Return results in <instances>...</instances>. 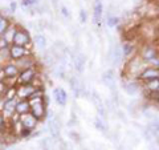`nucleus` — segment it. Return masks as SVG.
I'll return each instance as SVG.
<instances>
[{"mask_svg":"<svg viewBox=\"0 0 159 150\" xmlns=\"http://www.w3.org/2000/svg\"><path fill=\"white\" fill-rule=\"evenodd\" d=\"M31 43V37L26 31L24 29H16L15 35H13V39H12V44L13 45H17V47H26L28 44Z\"/></svg>","mask_w":159,"mask_h":150,"instance_id":"nucleus-1","label":"nucleus"},{"mask_svg":"<svg viewBox=\"0 0 159 150\" xmlns=\"http://www.w3.org/2000/svg\"><path fill=\"white\" fill-rule=\"evenodd\" d=\"M47 125L49 129V133L53 138L60 140V120L56 116H53L52 113H49V117L47 120Z\"/></svg>","mask_w":159,"mask_h":150,"instance_id":"nucleus-2","label":"nucleus"},{"mask_svg":"<svg viewBox=\"0 0 159 150\" xmlns=\"http://www.w3.org/2000/svg\"><path fill=\"white\" fill-rule=\"evenodd\" d=\"M35 77H36V72H35V69L29 68V69L21 70L17 81H19V85H28V84H32V81L35 80Z\"/></svg>","mask_w":159,"mask_h":150,"instance_id":"nucleus-3","label":"nucleus"},{"mask_svg":"<svg viewBox=\"0 0 159 150\" xmlns=\"http://www.w3.org/2000/svg\"><path fill=\"white\" fill-rule=\"evenodd\" d=\"M31 113H32L37 120H41V118L45 116L47 114V108H45V104L43 102V100L37 101V102L31 104Z\"/></svg>","mask_w":159,"mask_h":150,"instance_id":"nucleus-4","label":"nucleus"},{"mask_svg":"<svg viewBox=\"0 0 159 150\" xmlns=\"http://www.w3.org/2000/svg\"><path fill=\"white\" fill-rule=\"evenodd\" d=\"M37 118L33 116L32 113H26V114H23L20 117V122L23 123V127L24 129H28V130H33L35 127L37 125Z\"/></svg>","mask_w":159,"mask_h":150,"instance_id":"nucleus-5","label":"nucleus"},{"mask_svg":"<svg viewBox=\"0 0 159 150\" xmlns=\"http://www.w3.org/2000/svg\"><path fill=\"white\" fill-rule=\"evenodd\" d=\"M35 92H36V88H35L32 84H28V85H20L16 89V96L20 97V98H23V100H26V98H29Z\"/></svg>","mask_w":159,"mask_h":150,"instance_id":"nucleus-6","label":"nucleus"},{"mask_svg":"<svg viewBox=\"0 0 159 150\" xmlns=\"http://www.w3.org/2000/svg\"><path fill=\"white\" fill-rule=\"evenodd\" d=\"M10 55L13 60H20V59H23V57L25 56H28V51L25 49L24 47H17V45H12L10 48Z\"/></svg>","mask_w":159,"mask_h":150,"instance_id":"nucleus-7","label":"nucleus"},{"mask_svg":"<svg viewBox=\"0 0 159 150\" xmlns=\"http://www.w3.org/2000/svg\"><path fill=\"white\" fill-rule=\"evenodd\" d=\"M53 97H55V101L60 106H64L66 101H68V94H66V92L63 88H55L53 89Z\"/></svg>","mask_w":159,"mask_h":150,"instance_id":"nucleus-8","label":"nucleus"},{"mask_svg":"<svg viewBox=\"0 0 159 150\" xmlns=\"http://www.w3.org/2000/svg\"><path fill=\"white\" fill-rule=\"evenodd\" d=\"M102 82L109 88V89H112L113 92L116 90V78H114V72L112 69L106 70V72L102 74Z\"/></svg>","mask_w":159,"mask_h":150,"instance_id":"nucleus-9","label":"nucleus"},{"mask_svg":"<svg viewBox=\"0 0 159 150\" xmlns=\"http://www.w3.org/2000/svg\"><path fill=\"white\" fill-rule=\"evenodd\" d=\"M3 72H4V77H7V78H15V77L19 76L20 69L17 68L15 64H7L6 67L3 68Z\"/></svg>","mask_w":159,"mask_h":150,"instance_id":"nucleus-10","label":"nucleus"},{"mask_svg":"<svg viewBox=\"0 0 159 150\" xmlns=\"http://www.w3.org/2000/svg\"><path fill=\"white\" fill-rule=\"evenodd\" d=\"M31 112V104L28 100H21V101H17V105H16V113L19 116H23V114H26Z\"/></svg>","mask_w":159,"mask_h":150,"instance_id":"nucleus-11","label":"nucleus"},{"mask_svg":"<svg viewBox=\"0 0 159 150\" xmlns=\"http://www.w3.org/2000/svg\"><path fill=\"white\" fill-rule=\"evenodd\" d=\"M16 67L19 68V69L21 68L23 70L32 68V67H33V59H32V57H31L29 55L25 56V57H23V59H20V60L16 61Z\"/></svg>","mask_w":159,"mask_h":150,"instance_id":"nucleus-12","label":"nucleus"},{"mask_svg":"<svg viewBox=\"0 0 159 150\" xmlns=\"http://www.w3.org/2000/svg\"><path fill=\"white\" fill-rule=\"evenodd\" d=\"M92 100H93V102H94L96 105V109H97V112H98L101 116H102V118H105V106H104V104H102V101H101V98L98 97V94L96 93V92H93V97H92Z\"/></svg>","mask_w":159,"mask_h":150,"instance_id":"nucleus-13","label":"nucleus"},{"mask_svg":"<svg viewBox=\"0 0 159 150\" xmlns=\"http://www.w3.org/2000/svg\"><path fill=\"white\" fill-rule=\"evenodd\" d=\"M93 17H94V23L100 24L101 17H102V3H101V0H96V3H94V14H93Z\"/></svg>","mask_w":159,"mask_h":150,"instance_id":"nucleus-14","label":"nucleus"},{"mask_svg":"<svg viewBox=\"0 0 159 150\" xmlns=\"http://www.w3.org/2000/svg\"><path fill=\"white\" fill-rule=\"evenodd\" d=\"M85 61H86V59H85V56H84L82 53H80V55H77L76 57H74V67H76L77 72H82L84 70Z\"/></svg>","mask_w":159,"mask_h":150,"instance_id":"nucleus-15","label":"nucleus"},{"mask_svg":"<svg viewBox=\"0 0 159 150\" xmlns=\"http://www.w3.org/2000/svg\"><path fill=\"white\" fill-rule=\"evenodd\" d=\"M112 59H113L114 65H118L119 63H121V60H122V49H121V47H119V45L114 47V49L112 52Z\"/></svg>","mask_w":159,"mask_h":150,"instance_id":"nucleus-16","label":"nucleus"},{"mask_svg":"<svg viewBox=\"0 0 159 150\" xmlns=\"http://www.w3.org/2000/svg\"><path fill=\"white\" fill-rule=\"evenodd\" d=\"M16 105H17L16 98L6 100V102H4V110L10 114H13V113H16Z\"/></svg>","mask_w":159,"mask_h":150,"instance_id":"nucleus-17","label":"nucleus"},{"mask_svg":"<svg viewBox=\"0 0 159 150\" xmlns=\"http://www.w3.org/2000/svg\"><path fill=\"white\" fill-rule=\"evenodd\" d=\"M35 45H36L39 49H44L47 47V37L44 35H36L35 36Z\"/></svg>","mask_w":159,"mask_h":150,"instance_id":"nucleus-18","label":"nucleus"},{"mask_svg":"<svg viewBox=\"0 0 159 150\" xmlns=\"http://www.w3.org/2000/svg\"><path fill=\"white\" fill-rule=\"evenodd\" d=\"M149 130H150V133H151L153 137L159 138V120H154L151 123H150Z\"/></svg>","mask_w":159,"mask_h":150,"instance_id":"nucleus-19","label":"nucleus"},{"mask_svg":"<svg viewBox=\"0 0 159 150\" xmlns=\"http://www.w3.org/2000/svg\"><path fill=\"white\" fill-rule=\"evenodd\" d=\"M123 89H125L127 94L132 96L138 92V86H137V84H134V82H125L123 84Z\"/></svg>","mask_w":159,"mask_h":150,"instance_id":"nucleus-20","label":"nucleus"},{"mask_svg":"<svg viewBox=\"0 0 159 150\" xmlns=\"http://www.w3.org/2000/svg\"><path fill=\"white\" fill-rule=\"evenodd\" d=\"M143 78H158L159 77V70L158 69H147L146 72L142 73Z\"/></svg>","mask_w":159,"mask_h":150,"instance_id":"nucleus-21","label":"nucleus"},{"mask_svg":"<svg viewBox=\"0 0 159 150\" xmlns=\"http://www.w3.org/2000/svg\"><path fill=\"white\" fill-rule=\"evenodd\" d=\"M39 3V0H23V8L24 10H29L31 7L36 6Z\"/></svg>","mask_w":159,"mask_h":150,"instance_id":"nucleus-22","label":"nucleus"},{"mask_svg":"<svg viewBox=\"0 0 159 150\" xmlns=\"http://www.w3.org/2000/svg\"><path fill=\"white\" fill-rule=\"evenodd\" d=\"M96 126H97V129L101 130V131H104V133H106V126H105V123L101 121V118L100 117H97V120H96Z\"/></svg>","mask_w":159,"mask_h":150,"instance_id":"nucleus-23","label":"nucleus"},{"mask_svg":"<svg viewBox=\"0 0 159 150\" xmlns=\"http://www.w3.org/2000/svg\"><path fill=\"white\" fill-rule=\"evenodd\" d=\"M143 57L145 59H153V57H155V51L153 48H149V49H146L143 52Z\"/></svg>","mask_w":159,"mask_h":150,"instance_id":"nucleus-24","label":"nucleus"},{"mask_svg":"<svg viewBox=\"0 0 159 150\" xmlns=\"http://www.w3.org/2000/svg\"><path fill=\"white\" fill-rule=\"evenodd\" d=\"M118 21H119L118 17L112 16V17H109V19H108V25H109V27H116V25L118 24Z\"/></svg>","mask_w":159,"mask_h":150,"instance_id":"nucleus-25","label":"nucleus"},{"mask_svg":"<svg viewBox=\"0 0 159 150\" xmlns=\"http://www.w3.org/2000/svg\"><path fill=\"white\" fill-rule=\"evenodd\" d=\"M7 47H8V40L4 36H0V51L6 49Z\"/></svg>","mask_w":159,"mask_h":150,"instance_id":"nucleus-26","label":"nucleus"},{"mask_svg":"<svg viewBox=\"0 0 159 150\" xmlns=\"http://www.w3.org/2000/svg\"><path fill=\"white\" fill-rule=\"evenodd\" d=\"M131 51H132V45H131V44H125V45H123V55L129 56L131 53Z\"/></svg>","mask_w":159,"mask_h":150,"instance_id":"nucleus-27","label":"nucleus"},{"mask_svg":"<svg viewBox=\"0 0 159 150\" xmlns=\"http://www.w3.org/2000/svg\"><path fill=\"white\" fill-rule=\"evenodd\" d=\"M41 146H43L44 150H49L51 149V145H49V142H48V138L41 140Z\"/></svg>","mask_w":159,"mask_h":150,"instance_id":"nucleus-28","label":"nucleus"},{"mask_svg":"<svg viewBox=\"0 0 159 150\" xmlns=\"http://www.w3.org/2000/svg\"><path fill=\"white\" fill-rule=\"evenodd\" d=\"M149 86H150V89H158V86H159V81L155 78V81H150V82H149Z\"/></svg>","mask_w":159,"mask_h":150,"instance_id":"nucleus-29","label":"nucleus"},{"mask_svg":"<svg viewBox=\"0 0 159 150\" xmlns=\"http://www.w3.org/2000/svg\"><path fill=\"white\" fill-rule=\"evenodd\" d=\"M4 127H6V118L0 114V131H3Z\"/></svg>","mask_w":159,"mask_h":150,"instance_id":"nucleus-30","label":"nucleus"},{"mask_svg":"<svg viewBox=\"0 0 159 150\" xmlns=\"http://www.w3.org/2000/svg\"><path fill=\"white\" fill-rule=\"evenodd\" d=\"M69 135L72 137V138H74V141H76V142H80V141H81V137H80L77 133H74V131H70Z\"/></svg>","mask_w":159,"mask_h":150,"instance_id":"nucleus-31","label":"nucleus"},{"mask_svg":"<svg viewBox=\"0 0 159 150\" xmlns=\"http://www.w3.org/2000/svg\"><path fill=\"white\" fill-rule=\"evenodd\" d=\"M80 16H81V23H85V21H86V14H85V11H81V12H80Z\"/></svg>","mask_w":159,"mask_h":150,"instance_id":"nucleus-32","label":"nucleus"},{"mask_svg":"<svg viewBox=\"0 0 159 150\" xmlns=\"http://www.w3.org/2000/svg\"><path fill=\"white\" fill-rule=\"evenodd\" d=\"M61 11H63V15L65 17H70V14H69V11H68V8H66V7H63V8H61Z\"/></svg>","mask_w":159,"mask_h":150,"instance_id":"nucleus-33","label":"nucleus"},{"mask_svg":"<svg viewBox=\"0 0 159 150\" xmlns=\"http://www.w3.org/2000/svg\"><path fill=\"white\" fill-rule=\"evenodd\" d=\"M2 72H3V68H2V67H0V73H2Z\"/></svg>","mask_w":159,"mask_h":150,"instance_id":"nucleus-34","label":"nucleus"}]
</instances>
